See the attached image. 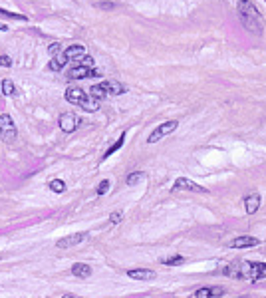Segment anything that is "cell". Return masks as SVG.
<instances>
[{
	"label": "cell",
	"mask_w": 266,
	"mask_h": 298,
	"mask_svg": "<svg viewBox=\"0 0 266 298\" xmlns=\"http://www.w3.org/2000/svg\"><path fill=\"white\" fill-rule=\"evenodd\" d=\"M64 98H66V102H70L74 106H80L83 111L94 113V111L100 109V100H96L90 94H85L82 87H68L66 94H64Z\"/></svg>",
	"instance_id": "1"
},
{
	"label": "cell",
	"mask_w": 266,
	"mask_h": 298,
	"mask_svg": "<svg viewBox=\"0 0 266 298\" xmlns=\"http://www.w3.org/2000/svg\"><path fill=\"white\" fill-rule=\"evenodd\" d=\"M239 14L245 22V26H248L250 30H254V32H258V22H260V14L256 10L254 4H250V0L248 2H239Z\"/></svg>",
	"instance_id": "2"
},
{
	"label": "cell",
	"mask_w": 266,
	"mask_h": 298,
	"mask_svg": "<svg viewBox=\"0 0 266 298\" xmlns=\"http://www.w3.org/2000/svg\"><path fill=\"white\" fill-rule=\"evenodd\" d=\"M16 126L8 113H0V139L6 143H14L16 139Z\"/></svg>",
	"instance_id": "3"
},
{
	"label": "cell",
	"mask_w": 266,
	"mask_h": 298,
	"mask_svg": "<svg viewBox=\"0 0 266 298\" xmlns=\"http://www.w3.org/2000/svg\"><path fill=\"white\" fill-rule=\"evenodd\" d=\"M177 126H179V122H175V119H171V122H165L161 126H157L151 133H149V139H147V143H157L161 141L163 137H167L169 133H173L177 129Z\"/></svg>",
	"instance_id": "4"
},
{
	"label": "cell",
	"mask_w": 266,
	"mask_h": 298,
	"mask_svg": "<svg viewBox=\"0 0 266 298\" xmlns=\"http://www.w3.org/2000/svg\"><path fill=\"white\" fill-rule=\"evenodd\" d=\"M58 124H60V129H62V131L72 133V131H76V129L80 128L82 119H80L74 111H66V113L60 115V119H58Z\"/></svg>",
	"instance_id": "5"
},
{
	"label": "cell",
	"mask_w": 266,
	"mask_h": 298,
	"mask_svg": "<svg viewBox=\"0 0 266 298\" xmlns=\"http://www.w3.org/2000/svg\"><path fill=\"white\" fill-rule=\"evenodd\" d=\"M87 238V233H76V234H68L64 238H60V241L56 243L58 249H72V247H78L82 245L83 241Z\"/></svg>",
	"instance_id": "6"
},
{
	"label": "cell",
	"mask_w": 266,
	"mask_h": 298,
	"mask_svg": "<svg viewBox=\"0 0 266 298\" xmlns=\"http://www.w3.org/2000/svg\"><path fill=\"white\" fill-rule=\"evenodd\" d=\"M246 278L248 280L266 278V262H246Z\"/></svg>",
	"instance_id": "7"
},
{
	"label": "cell",
	"mask_w": 266,
	"mask_h": 298,
	"mask_svg": "<svg viewBox=\"0 0 266 298\" xmlns=\"http://www.w3.org/2000/svg\"><path fill=\"white\" fill-rule=\"evenodd\" d=\"M175 189L177 191H193V193H209L205 187H201V185H197L195 181H191V179H187V177H179L175 181Z\"/></svg>",
	"instance_id": "8"
},
{
	"label": "cell",
	"mask_w": 266,
	"mask_h": 298,
	"mask_svg": "<svg viewBox=\"0 0 266 298\" xmlns=\"http://www.w3.org/2000/svg\"><path fill=\"white\" fill-rule=\"evenodd\" d=\"M260 245V238H256V236H236V238H232V243H230V247L232 249H248V247H258Z\"/></svg>",
	"instance_id": "9"
},
{
	"label": "cell",
	"mask_w": 266,
	"mask_h": 298,
	"mask_svg": "<svg viewBox=\"0 0 266 298\" xmlns=\"http://www.w3.org/2000/svg\"><path fill=\"white\" fill-rule=\"evenodd\" d=\"M92 72H94V68H87V66L78 64V66H72V68H70L68 78H70V80H83V78H92Z\"/></svg>",
	"instance_id": "10"
},
{
	"label": "cell",
	"mask_w": 266,
	"mask_h": 298,
	"mask_svg": "<svg viewBox=\"0 0 266 298\" xmlns=\"http://www.w3.org/2000/svg\"><path fill=\"white\" fill-rule=\"evenodd\" d=\"M127 277L133 280H153L157 275L149 268H133V271H127Z\"/></svg>",
	"instance_id": "11"
},
{
	"label": "cell",
	"mask_w": 266,
	"mask_h": 298,
	"mask_svg": "<svg viewBox=\"0 0 266 298\" xmlns=\"http://www.w3.org/2000/svg\"><path fill=\"white\" fill-rule=\"evenodd\" d=\"M226 277H232V278H246V262L241 266V264H228L225 266L223 271Z\"/></svg>",
	"instance_id": "12"
},
{
	"label": "cell",
	"mask_w": 266,
	"mask_h": 298,
	"mask_svg": "<svg viewBox=\"0 0 266 298\" xmlns=\"http://www.w3.org/2000/svg\"><path fill=\"white\" fill-rule=\"evenodd\" d=\"M102 85L105 87L107 94H113V96H122V94H125V89H127L122 82H115V80H105V82H102Z\"/></svg>",
	"instance_id": "13"
},
{
	"label": "cell",
	"mask_w": 266,
	"mask_h": 298,
	"mask_svg": "<svg viewBox=\"0 0 266 298\" xmlns=\"http://www.w3.org/2000/svg\"><path fill=\"white\" fill-rule=\"evenodd\" d=\"M258 207H260V195L258 193H250L246 199H245V209H246V213L248 215H254L258 211Z\"/></svg>",
	"instance_id": "14"
},
{
	"label": "cell",
	"mask_w": 266,
	"mask_h": 298,
	"mask_svg": "<svg viewBox=\"0 0 266 298\" xmlns=\"http://www.w3.org/2000/svg\"><path fill=\"white\" fill-rule=\"evenodd\" d=\"M223 292H225V290H223V288H217V286H215V288H206V286H205V288H199V290L195 292V298H217V296H221Z\"/></svg>",
	"instance_id": "15"
},
{
	"label": "cell",
	"mask_w": 266,
	"mask_h": 298,
	"mask_svg": "<svg viewBox=\"0 0 266 298\" xmlns=\"http://www.w3.org/2000/svg\"><path fill=\"white\" fill-rule=\"evenodd\" d=\"M64 56H66L68 60H82V58L85 56V48L80 46V44H74V46H70V48L64 52Z\"/></svg>",
	"instance_id": "16"
},
{
	"label": "cell",
	"mask_w": 266,
	"mask_h": 298,
	"mask_svg": "<svg viewBox=\"0 0 266 298\" xmlns=\"http://www.w3.org/2000/svg\"><path fill=\"white\" fill-rule=\"evenodd\" d=\"M72 275L78 277V278H87V277L92 275V268L87 266V264H83V262H76L72 266Z\"/></svg>",
	"instance_id": "17"
},
{
	"label": "cell",
	"mask_w": 266,
	"mask_h": 298,
	"mask_svg": "<svg viewBox=\"0 0 266 298\" xmlns=\"http://www.w3.org/2000/svg\"><path fill=\"white\" fill-rule=\"evenodd\" d=\"M66 64H68V58H66L64 54H60V56H54V58L50 60L48 68H50V70H54V72H60V70H62Z\"/></svg>",
	"instance_id": "18"
},
{
	"label": "cell",
	"mask_w": 266,
	"mask_h": 298,
	"mask_svg": "<svg viewBox=\"0 0 266 298\" xmlns=\"http://www.w3.org/2000/svg\"><path fill=\"white\" fill-rule=\"evenodd\" d=\"M0 92H2L4 96H16V87H14L12 80H2V84H0Z\"/></svg>",
	"instance_id": "19"
},
{
	"label": "cell",
	"mask_w": 266,
	"mask_h": 298,
	"mask_svg": "<svg viewBox=\"0 0 266 298\" xmlns=\"http://www.w3.org/2000/svg\"><path fill=\"white\" fill-rule=\"evenodd\" d=\"M90 96H94L96 100H103L107 96V92H105V87L102 84H96V85L90 87Z\"/></svg>",
	"instance_id": "20"
},
{
	"label": "cell",
	"mask_w": 266,
	"mask_h": 298,
	"mask_svg": "<svg viewBox=\"0 0 266 298\" xmlns=\"http://www.w3.org/2000/svg\"><path fill=\"white\" fill-rule=\"evenodd\" d=\"M123 141H125V133H122V135H120V139H117V141H115V143H113V145H111V147L107 149V151H105V155H103V159H107L109 155H113V153L117 151V149H122Z\"/></svg>",
	"instance_id": "21"
},
{
	"label": "cell",
	"mask_w": 266,
	"mask_h": 298,
	"mask_svg": "<svg viewBox=\"0 0 266 298\" xmlns=\"http://www.w3.org/2000/svg\"><path fill=\"white\" fill-rule=\"evenodd\" d=\"M145 179V173H141V171H137V173H131V175H127V179H125V183L129 185V187H133V185H137L139 181H143Z\"/></svg>",
	"instance_id": "22"
},
{
	"label": "cell",
	"mask_w": 266,
	"mask_h": 298,
	"mask_svg": "<svg viewBox=\"0 0 266 298\" xmlns=\"http://www.w3.org/2000/svg\"><path fill=\"white\" fill-rule=\"evenodd\" d=\"M50 189L54 193H64L66 191V183L62 181V179H54V181H50Z\"/></svg>",
	"instance_id": "23"
},
{
	"label": "cell",
	"mask_w": 266,
	"mask_h": 298,
	"mask_svg": "<svg viewBox=\"0 0 266 298\" xmlns=\"http://www.w3.org/2000/svg\"><path fill=\"white\" fill-rule=\"evenodd\" d=\"M181 262H185V258H183L181 255H173V256H169V258H163V264H167V266L181 264Z\"/></svg>",
	"instance_id": "24"
},
{
	"label": "cell",
	"mask_w": 266,
	"mask_h": 298,
	"mask_svg": "<svg viewBox=\"0 0 266 298\" xmlns=\"http://www.w3.org/2000/svg\"><path fill=\"white\" fill-rule=\"evenodd\" d=\"M0 16H4V18H12V20H26L24 14H14V12H8L4 8H0Z\"/></svg>",
	"instance_id": "25"
},
{
	"label": "cell",
	"mask_w": 266,
	"mask_h": 298,
	"mask_svg": "<svg viewBox=\"0 0 266 298\" xmlns=\"http://www.w3.org/2000/svg\"><path fill=\"white\" fill-rule=\"evenodd\" d=\"M48 52H50V56H60L62 46L58 44V42H54V44H50V46H48Z\"/></svg>",
	"instance_id": "26"
},
{
	"label": "cell",
	"mask_w": 266,
	"mask_h": 298,
	"mask_svg": "<svg viewBox=\"0 0 266 298\" xmlns=\"http://www.w3.org/2000/svg\"><path fill=\"white\" fill-rule=\"evenodd\" d=\"M109 191V181H107V179H103V181L98 185V195H105Z\"/></svg>",
	"instance_id": "27"
},
{
	"label": "cell",
	"mask_w": 266,
	"mask_h": 298,
	"mask_svg": "<svg viewBox=\"0 0 266 298\" xmlns=\"http://www.w3.org/2000/svg\"><path fill=\"white\" fill-rule=\"evenodd\" d=\"M80 64H82V66H87V68H94V58H92V56H83V58L80 60Z\"/></svg>",
	"instance_id": "28"
},
{
	"label": "cell",
	"mask_w": 266,
	"mask_h": 298,
	"mask_svg": "<svg viewBox=\"0 0 266 298\" xmlns=\"http://www.w3.org/2000/svg\"><path fill=\"white\" fill-rule=\"evenodd\" d=\"M122 217H123V213H122V211H115V213H111V215H109V221H111V223H120V221H122Z\"/></svg>",
	"instance_id": "29"
},
{
	"label": "cell",
	"mask_w": 266,
	"mask_h": 298,
	"mask_svg": "<svg viewBox=\"0 0 266 298\" xmlns=\"http://www.w3.org/2000/svg\"><path fill=\"white\" fill-rule=\"evenodd\" d=\"M0 66H4V68H10L12 66V60L8 56H0Z\"/></svg>",
	"instance_id": "30"
},
{
	"label": "cell",
	"mask_w": 266,
	"mask_h": 298,
	"mask_svg": "<svg viewBox=\"0 0 266 298\" xmlns=\"http://www.w3.org/2000/svg\"><path fill=\"white\" fill-rule=\"evenodd\" d=\"M96 6H98V8H103V10H111V8H115L113 2H98Z\"/></svg>",
	"instance_id": "31"
},
{
	"label": "cell",
	"mask_w": 266,
	"mask_h": 298,
	"mask_svg": "<svg viewBox=\"0 0 266 298\" xmlns=\"http://www.w3.org/2000/svg\"><path fill=\"white\" fill-rule=\"evenodd\" d=\"M8 30V26H4V24H0V32H6Z\"/></svg>",
	"instance_id": "32"
},
{
	"label": "cell",
	"mask_w": 266,
	"mask_h": 298,
	"mask_svg": "<svg viewBox=\"0 0 266 298\" xmlns=\"http://www.w3.org/2000/svg\"><path fill=\"white\" fill-rule=\"evenodd\" d=\"M62 298H76V296H74V294H64Z\"/></svg>",
	"instance_id": "33"
},
{
	"label": "cell",
	"mask_w": 266,
	"mask_h": 298,
	"mask_svg": "<svg viewBox=\"0 0 266 298\" xmlns=\"http://www.w3.org/2000/svg\"><path fill=\"white\" fill-rule=\"evenodd\" d=\"M239 2H248V0H239Z\"/></svg>",
	"instance_id": "34"
},
{
	"label": "cell",
	"mask_w": 266,
	"mask_h": 298,
	"mask_svg": "<svg viewBox=\"0 0 266 298\" xmlns=\"http://www.w3.org/2000/svg\"><path fill=\"white\" fill-rule=\"evenodd\" d=\"M0 94H2V92H0Z\"/></svg>",
	"instance_id": "35"
},
{
	"label": "cell",
	"mask_w": 266,
	"mask_h": 298,
	"mask_svg": "<svg viewBox=\"0 0 266 298\" xmlns=\"http://www.w3.org/2000/svg\"><path fill=\"white\" fill-rule=\"evenodd\" d=\"M264 2H266V0H264Z\"/></svg>",
	"instance_id": "36"
}]
</instances>
